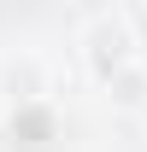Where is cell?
Wrapping results in <instances>:
<instances>
[{
    "mask_svg": "<svg viewBox=\"0 0 147 152\" xmlns=\"http://www.w3.org/2000/svg\"><path fill=\"white\" fill-rule=\"evenodd\" d=\"M53 94V64L41 53H30V47H18V53L0 58V99L6 105H41V99Z\"/></svg>",
    "mask_w": 147,
    "mask_h": 152,
    "instance_id": "obj_2",
    "label": "cell"
},
{
    "mask_svg": "<svg viewBox=\"0 0 147 152\" xmlns=\"http://www.w3.org/2000/svg\"><path fill=\"white\" fill-rule=\"evenodd\" d=\"M76 53H82V70H88L94 88H100L106 76H118L124 64H135V58L147 53V41H141V29H135L129 12H94V18L82 23V35H76Z\"/></svg>",
    "mask_w": 147,
    "mask_h": 152,
    "instance_id": "obj_1",
    "label": "cell"
},
{
    "mask_svg": "<svg viewBox=\"0 0 147 152\" xmlns=\"http://www.w3.org/2000/svg\"><path fill=\"white\" fill-rule=\"evenodd\" d=\"M100 94H106L112 111H147V53L135 58V64H124L118 76H106Z\"/></svg>",
    "mask_w": 147,
    "mask_h": 152,
    "instance_id": "obj_3",
    "label": "cell"
}]
</instances>
